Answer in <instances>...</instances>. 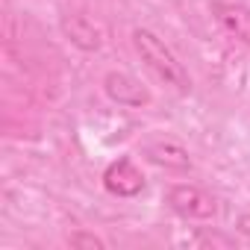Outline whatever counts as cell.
<instances>
[{
  "label": "cell",
  "mask_w": 250,
  "mask_h": 250,
  "mask_svg": "<svg viewBox=\"0 0 250 250\" xmlns=\"http://www.w3.org/2000/svg\"><path fill=\"white\" fill-rule=\"evenodd\" d=\"M133 44H136V53L142 56V62L171 88L177 91H188L191 88V77L188 71L183 68V62L174 56V50L150 30H136L133 33Z\"/></svg>",
  "instance_id": "obj_1"
},
{
  "label": "cell",
  "mask_w": 250,
  "mask_h": 250,
  "mask_svg": "<svg viewBox=\"0 0 250 250\" xmlns=\"http://www.w3.org/2000/svg\"><path fill=\"white\" fill-rule=\"evenodd\" d=\"M168 206L186 221H212L218 215V200L191 183H174L165 194Z\"/></svg>",
  "instance_id": "obj_2"
},
{
  "label": "cell",
  "mask_w": 250,
  "mask_h": 250,
  "mask_svg": "<svg viewBox=\"0 0 250 250\" xmlns=\"http://www.w3.org/2000/svg\"><path fill=\"white\" fill-rule=\"evenodd\" d=\"M103 188L115 197H136L145 191V174L133 159L121 156L103 171Z\"/></svg>",
  "instance_id": "obj_3"
},
{
  "label": "cell",
  "mask_w": 250,
  "mask_h": 250,
  "mask_svg": "<svg viewBox=\"0 0 250 250\" xmlns=\"http://www.w3.org/2000/svg\"><path fill=\"white\" fill-rule=\"evenodd\" d=\"M59 27H62V33H65V39H68L74 47L85 50V53H94V50L103 47V30H100V24H94V21H91L88 15H83V12H68V15H62Z\"/></svg>",
  "instance_id": "obj_4"
},
{
  "label": "cell",
  "mask_w": 250,
  "mask_h": 250,
  "mask_svg": "<svg viewBox=\"0 0 250 250\" xmlns=\"http://www.w3.org/2000/svg\"><path fill=\"white\" fill-rule=\"evenodd\" d=\"M103 91L118 106H147L150 103V91L133 74H124V71H109L103 77Z\"/></svg>",
  "instance_id": "obj_5"
},
{
  "label": "cell",
  "mask_w": 250,
  "mask_h": 250,
  "mask_svg": "<svg viewBox=\"0 0 250 250\" xmlns=\"http://www.w3.org/2000/svg\"><path fill=\"white\" fill-rule=\"evenodd\" d=\"M142 153H145L153 165H159V168H171V171H188V168H191L188 150H186L180 142L168 139V136L147 139V142L142 145Z\"/></svg>",
  "instance_id": "obj_6"
},
{
  "label": "cell",
  "mask_w": 250,
  "mask_h": 250,
  "mask_svg": "<svg viewBox=\"0 0 250 250\" xmlns=\"http://www.w3.org/2000/svg\"><path fill=\"white\" fill-rule=\"evenodd\" d=\"M212 15H215V21H218L235 42H241V44L250 47V6L218 0V3H212Z\"/></svg>",
  "instance_id": "obj_7"
},
{
  "label": "cell",
  "mask_w": 250,
  "mask_h": 250,
  "mask_svg": "<svg viewBox=\"0 0 250 250\" xmlns=\"http://www.w3.org/2000/svg\"><path fill=\"white\" fill-rule=\"evenodd\" d=\"M68 244H71V247H91V250H103V247H106V241L97 238L94 232H74V235L68 238Z\"/></svg>",
  "instance_id": "obj_8"
},
{
  "label": "cell",
  "mask_w": 250,
  "mask_h": 250,
  "mask_svg": "<svg viewBox=\"0 0 250 250\" xmlns=\"http://www.w3.org/2000/svg\"><path fill=\"white\" fill-rule=\"evenodd\" d=\"M238 232L250 241V215H241V218H238Z\"/></svg>",
  "instance_id": "obj_9"
}]
</instances>
